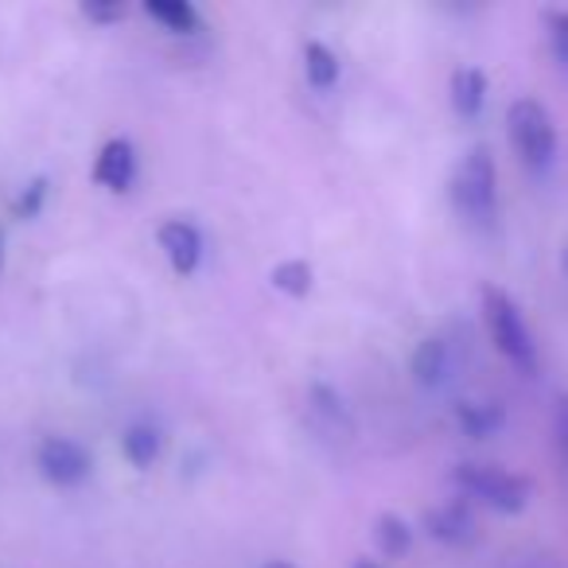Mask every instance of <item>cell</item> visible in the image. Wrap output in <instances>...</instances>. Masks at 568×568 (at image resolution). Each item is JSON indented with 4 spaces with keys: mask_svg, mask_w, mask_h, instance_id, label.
I'll list each match as a JSON object with an SVG mask.
<instances>
[{
    "mask_svg": "<svg viewBox=\"0 0 568 568\" xmlns=\"http://www.w3.org/2000/svg\"><path fill=\"white\" fill-rule=\"evenodd\" d=\"M312 409L320 413V417H327L332 425H343L351 433V413H347V405H343V397L335 394V389H327V386H312Z\"/></svg>",
    "mask_w": 568,
    "mask_h": 568,
    "instance_id": "cell-18",
    "label": "cell"
},
{
    "mask_svg": "<svg viewBox=\"0 0 568 568\" xmlns=\"http://www.w3.org/2000/svg\"><path fill=\"white\" fill-rule=\"evenodd\" d=\"M483 320H487V335L498 355L510 366H518L521 374H534L537 343H534V332H529L526 316H521V308L514 304V296L495 288V284H487V288H483Z\"/></svg>",
    "mask_w": 568,
    "mask_h": 568,
    "instance_id": "cell-1",
    "label": "cell"
},
{
    "mask_svg": "<svg viewBox=\"0 0 568 568\" xmlns=\"http://www.w3.org/2000/svg\"><path fill=\"white\" fill-rule=\"evenodd\" d=\"M452 203L471 226H490L498 214V172L487 144H475L452 175Z\"/></svg>",
    "mask_w": 568,
    "mask_h": 568,
    "instance_id": "cell-2",
    "label": "cell"
},
{
    "mask_svg": "<svg viewBox=\"0 0 568 568\" xmlns=\"http://www.w3.org/2000/svg\"><path fill=\"white\" fill-rule=\"evenodd\" d=\"M444 374H448V343L433 335V339H425L413 351V378L420 386H440Z\"/></svg>",
    "mask_w": 568,
    "mask_h": 568,
    "instance_id": "cell-14",
    "label": "cell"
},
{
    "mask_svg": "<svg viewBox=\"0 0 568 568\" xmlns=\"http://www.w3.org/2000/svg\"><path fill=\"white\" fill-rule=\"evenodd\" d=\"M265 568H293L288 560H273V565H265Z\"/></svg>",
    "mask_w": 568,
    "mask_h": 568,
    "instance_id": "cell-24",
    "label": "cell"
},
{
    "mask_svg": "<svg viewBox=\"0 0 568 568\" xmlns=\"http://www.w3.org/2000/svg\"><path fill=\"white\" fill-rule=\"evenodd\" d=\"M374 541H378L382 557H405L413 549V526L402 514H382L374 521Z\"/></svg>",
    "mask_w": 568,
    "mask_h": 568,
    "instance_id": "cell-16",
    "label": "cell"
},
{
    "mask_svg": "<svg viewBox=\"0 0 568 568\" xmlns=\"http://www.w3.org/2000/svg\"><path fill=\"white\" fill-rule=\"evenodd\" d=\"M156 242H160V250H164V257L175 276H191L199 265H203V234H199L195 222L168 219L164 226H160Z\"/></svg>",
    "mask_w": 568,
    "mask_h": 568,
    "instance_id": "cell-6",
    "label": "cell"
},
{
    "mask_svg": "<svg viewBox=\"0 0 568 568\" xmlns=\"http://www.w3.org/2000/svg\"><path fill=\"white\" fill-rule=\"evenodd\" d=\"M448 98L459 118L475 121L483 113V105H487V74H483L479 67H459V71L452 74Z\"/></svg>",
    "mask_w": 568,
    "mask_h": 568,
    "instance_id": "cell-9",
    "label": "cell"
},
{
    "mask_svg": "<svg viewBox=\"0 0 568 568\" xmlns=\"http://www.w3.org/2000/svg\"><path fill=\"white\" fill-rule=\"evenodd\" d=\"M0 268H4V234H0Z\"/></svg>",
    "mask_w": 568,
    "mask_h": 568,
    "instance_id": "cell-25",
    "label": "cell"
},
{
    "mask_svg": "<svg viewBox=\"0 0 568 568\" xmlns=\"http://www.w3.org/2000/svg\"><path fill=\"white\" fill-rule=\"evenodd\" d=\"M160 448H164V436L152 425H129L125 433H121V456H125L136 471H149L160 459Z\"/></svg>",
    "mask_w": 568,
    "mask_h": 568,
    "instance_id": "cell-11",
    "label": "cell"
},
{
    "mask_svg": "<svg viewBox=\"0 0 568 568\" xmlns=\"http://www.w3.org/2000/svg\"><path fill=\"white\" fill-rule=\"evenodd\" d=\"M452 483L459 487V495L490 506L495 514H521L529 506V495H534V483L526 475L495 464H459L452 471Z\"/></svg>",
    "mask_w": 568,
    "mask_h": 568,
    "instance_id": "cell-3",
    "label": "cell"
},
{
    "mask_svg": "<svg viewBox=\"0 0 568 568\" xmlns=\"http://www.w3.org/2000/svg\"><path fill=\"white\" fill-rule=\"evenodd\" d=\"M94 183L105 191H113V195H125L129 187L136 183V149L133 141H125V136H113V141L102 144V152H98L94 160Z\"/></svg>",
    "mask_w": 568,
    "mask_h": 568,
    "instance_id": "cell-7",
    "label": "cell"
},
{
    "mask_svg": "<svg viewBox=\"0 0 568 568\" xmlns=\"http://www.w3.org/2000/svg\"><path fill=\"white\" fill-rule=\"evenodd\" d=\"M565 273H568V250H565Z\"/></svg>",
    "mask_w": 568,
    "mask_h": 568,
    "instance_id": "cell-26",
    "label": "cell"
},
{
    "mask_svg": "<svg viewBox=\"0 0 568 568\" xmlns=\"http://www.w3.org/2000/svg\"><path fill=\"white\" fill-rule=\"evenodd\" d=\"M355 568H386V565H374V560H358Z\"/></svg>",
    "mask_w": 568,
    "mask_h": 568,
    "instance_id": "cell-23",
    "label": "cell"
},
{
    "mask_svg": "<svg viewBox=\"0 0 568 568\" xmlns=\"http://www.w3.org/2000/svg\"><path fill=\"white\" fill-rule=\"evenodd\" d=\"M506 133L518 152V160L529 172H549L557 160V125H552L549 110L534 98H518L506 110Z\"/></svg>",
    "mask_w": 568,
    "mask_h": 568,
    "instance_id": "cell-4",
    "label": "cell"
},
{
    "mask_svg": "<svg viewBox=\"0 0 568 568\" xmlns=\"http://www.w3.org/2000/svg\"><path fill=\"white\" fill-rule=\"evenodd\" d=\"M304 79L316 90H332L339 82V55L327 43L308 40L304 43Z\"/></svg>",
    "mask_w": 568,
    "mask_h": 568,
    "instance_id": "cell-13",
    "label": "cell"
},
{
    "mask_svg": "<svg viewBox=\"0 0 568 568\" xmlns=\"http://www.w3.org/2000/svg\"><path fill=\"white\" fill-rule=\"evenodd\" d=\"M425 529L428 537H436L440 545H471L475 541V514L464 498H452V503L436 506V510L425 514Z\"/></svg>",
    "mask_w": 568,
    "mask_h": 568,
    "instance_id": "cell-8",
    "label": "cell"
},
{
    "mask_svg": "<svg viewBox=\"0 0 568 568\" xmlns=\"http://www.w3.org/2000/svg\"><path fill=\"white\" fill-rule=\"evenodd\" d=\"M545 32H549L552 59H557L560 74L568 79V12H545Z\"/></svg>",
    "mask_w": 568,
    "mask_h": 568,
    "instance_id": "cell-17",
    "label": "cell"
},
{
    "mask_svg": "<svg viewBox=\"0 0 568 568\" xmlns=\"http://www.w3.org/2000/svg\"><path fill=\"white\" fill-rule=\"evenodd\" d=\"M36 467H40V475L51 487L71 490L90 479L94 459H90V452L82 448L79 440H71V436H43L40 448H36Z\"/></svg>",
    "mask_w": 568,
    "mask_h": 568,
    "instance_id": "cell-5",
    "label": "cell"
},
{
    "mask_svg": "<svg viewBox=\"0 0 568 568\" xmlns=\"http://www.w3.org/2000/svg\"><path fill=\"white\" fill-rule=\"evenodd\" d=\"M43 199H48V180H36L32 187L20 195L17 219H36V214H40V206H43Z\"/></svg>",
    "mask_w": 568,
    "mask_h": 568,
    "instance_id": "cell-20",
    "label": "cell"
},
{
    "mask_svg": "<svg viewBox=\"0 0 568 568\" xmlns=\"http://www.w3.org/2000/svg\"><path fill=\"white\" fill-rule=\"evenodd\" d=\"M557 444H560V456L568 464V397L557 402Z\"/></svg>",
    "mask_w": 568,
    "mask_h": 568,
    "instance_id": "cell-21",
    "label": "cell"
},
{
    "mask_svg": "<svg viewBox=\"0 0 568 568\" xmlns=\"http://www.w3.org/2000/svg\"><path fill=\"white\" fill-rule=\"evenodd\" d=\"M125 4H102V0H90V4H82V17L94 20V24H118V20H125Z\"/></svg>",
    "mask_w": 568,
    "mask_h": 568,
    "instance_id": "cell-19",
    "label": "cell"
},
{
    "mask_svg": "<svg viewBox=\"0 0 568 568\" xmlns=\"http://www.w3.org/2000/svg\"><path fill=\"white\" fill-rule=\"evenodd\" d=\"M144 17H152L172 36H195L203 28V17L195 12L191 0H144Z\"/></svg>",
    "mask_w": 568,
    "mask_h": 568,
    "instance_id": "cell-10",
    "label": "cell"
},
{
    "mask_svg": "<svg viewBox=\"0 0 568 568\" xmlns=\"http://www.w3.org/2000/svg\"><path fill=\"white\" fill-rule=\"evenodd\" d=\"M510 568H565L557 557H521V560H514Z\"/></svg>",
    "mask_w": 568,
    "mask_h": 568,
    "instance_id": "cell-22",
    "label": "cell"
},
{
    "mask_svg": "<svg viewBox=\"0 0 568 568\" xmlns=\"http://www.w3.org/2000/svg\"><path fill=\"white\" fill-rule=\"evenodd\" d=\"M268 284H273L276 293L284 296H308L312 284H316V268L308 265L304 257H293V261H281V265H273V273H268Z\"/></svg>",
    "mask_w": 568,
    "mask_h": 568,
    "instance_id": "cell-15",
    "label": "cell"
},
{
    "mask_svg": "<svg viewBox=\"0 0 568 568\" xmlns=\"http://www.w3.org/2000/svg\"><path fill=\"white\" fill-rule=\"evenodd\" d=\"M456 425L471 440H487V436H495L506 425V413L503 405H490V402H464L456 405Z\"/></svg>",
    "mask_w": 568,
    "mask_h": 568,
    "instance_id": "cell-12",
    "label": "cell"
}]
</instances>
